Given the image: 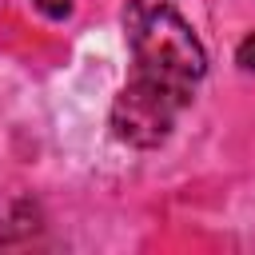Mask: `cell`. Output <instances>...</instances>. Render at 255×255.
I'll list each match as a JSON object with an SVG mask.
<instances>
[{"label":"cell","mask_w":255,"mask_h":255,"mask_svg":"<svg viewBox=\"0 0 255 255\" xmlns=\"http://www.w3.org/2000/svg\"><path fill=\"white\" fill-rule=\"evenodd\" d=\"M124 32L135 60L131 76L191 100L195 84L207 76V52L191 24L167 0H131L124 8Z\"/></svg>","instance_id":"cell-1"},{"label":"cell","mask_w":255,"mask_h":255,"mask_svg":"<svg viewBox=\"0 0 255 255\" xmlns=\"http://www.w3.org/2000/svg\"><path fill=\"white\" fill-rule=\"evenodd\" d=\"M183 104L187 100H179L175 92L131 76L112 104V131L131 147H159V143H167Z\"/></svg>","instance_id":"cell-2"},{"label":"cell","mask_w":255,"mask_h":255,"mask_svg":"<svg viewBox=\"0 0 255 255\" xmlns=\"http://www.w3.org/2000/svg\"><path fill=\"white\" fill-rule=\"evenodd\" d=\"M235 64H239L243 72H255V32L239 40V48H235Z\"/></svg>","instance_id":"cell-3"},{"label":"cell","mask_w":255,"mask_h":255,"mask_svg":"<svg viewBox=\"0 0 255 255\" xmlns=\"http://www.w3.org/2000/svg\"><path fill=\"white\" fill-rule=\"evenodd\" d=\"M36 8H40L44 16H52V20L72 16V0H36Z\"/></svg>","instance_id":"cell-4"}]
</instances>
